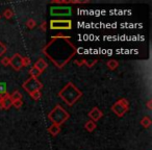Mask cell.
<instances>
[{"label":"cell","mask_w":152,"mask_h":150,"mask_svg":"<svg viewBox=\"0 0 152 150\" xmlns=\"http://www.w3.org/2000/svg\"><path fill=\"white\" fill-rule=\"evenodd\" d=\"M5 89H7V86L4 83H0V93H4Z\"/></svg>","instance_id":"6da1fadb"}]
</instances>
